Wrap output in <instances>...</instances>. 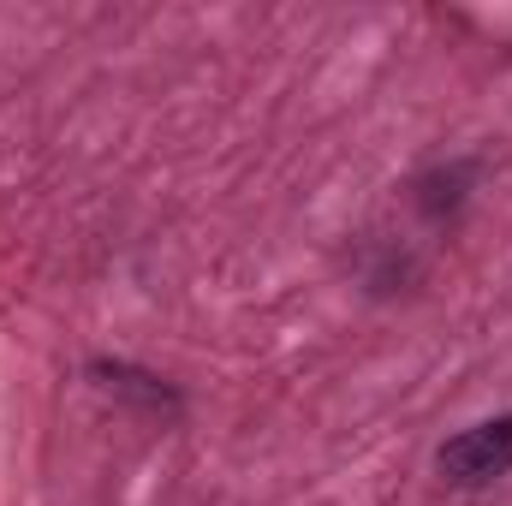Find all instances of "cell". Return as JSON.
Wrapping results in <instances>:
<instances>
[{"instance_id":"1","label":"cell","mask_w":512,"mask_h":506,"mask_svg":"<svg viewBox=\"0 0 512 506\" xmlns=\"http://www.w3.org/2000/svg\"><path fill=\"white\" fill-rule=\"evenodd\" d=\"M512 471V417H495V423H477L465 429L459 441L441 447V477L459 483V489H477V483H495Z\"/></svg>"}]
</instances>
